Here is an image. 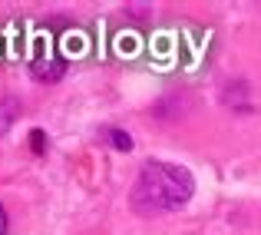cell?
<instances>
[{
  "mask_svg": "<svg viewBox=\"0 0 261 235\" xmlns=\"http://www.w3.org/2000/svg\"><path fill=\"white\" fill-rule=\"evenodd\" d=\"M192 192H195V179L185 166L146 162L133 182L129 202L139 216H162V212H175L189 205Z\"/></svg>",
  "mask_w": 261,
  "mask_h": 235,
  "instance_id": "obj_1",
  "label": "cell"
},
{
  "mask_svg": "<svg viewBox=\"0 0 261 235\" xmlns=\"http://www.w3.org/2000/svg\"><path fill=\"white\" fill-rule=\"evenodd\" d=\"M63 70H66V60H60V57H53V53H40L37 60H33V66H30V73H33V80H40V83H57L60 77H63Z\"/></svg>",
  "mask_w": 261,
  "mask_h": 235,
  "instance_id": "obj_2",
  "label": "cell"
},
{
  "mask_svg": "<svg viewBox=\"0 0 261 235\" xmlns=\"http://www.w3.org/2000/svg\"><path fill=\"white\" fill-rule=\"evenodd\" d=\"M17 116H20V100L17 96H4V100H0V136L10 133Z\"/></svg>",
  "mask_w": 261,
  "mask_h": 235,
  "instance_id": "obj_3",
  "label": "cell"
},
{
  "mask_svg": "<svg viewBox=\"0 0 261 235\" xmlns=\"http://www.w3.org/2000/svg\"><path fill=\"white\" fill-rule=\"evenodd\" d=\"M106 136H109V146L119 149V153H129V149H133V136H129L126 129H106Z\"/></svg>",
  "mask_w": 261,
  "mask_h": 235,
  "instance_id": "obj_4",
  "label": "cell"
},
{
  "mask_svg": "<svg viewBox=\"0 0 261 235\" xmlns=\"http://www.w3.org/2000/svg\"><path fill=\"white\" fill-rule=\"evenodd\" d=\"M30 149H33L37 156L46 153V136H43V129H33V133H30Z\"/></svg>",
  "mask_w": 261,
  "mask_h": 235,
  "instance_id": "obj_5",
  "label": "cell"
},
{
  "mask_svg": "<svg viewBox=\"0 0 261 235\" xmlns=\"http://www.w3.org/2000/svg\"><path fill=\"white\" fill-rule=\"evenodd\" d=\"M126 10L133 13V17H146V13H149V4H129Z\"/></svg>",
  "mask_w": 261,
  "mask_h": 235,
  "instance_id": "obj_6",
  "label": "cell"
},
{
  "mask_svg": "<svg viewBox=\"0 0 261 235\" xmlns=\"http://www.w3.org/2000/svg\"><path fill=\"white\" fill-rule=\"evenodd\" d=\"M0 235H7V209L0 205Z\"/></svg>",
  "mask_w": 261,
  "mask_h": 235,
  "instance_id": "obj_7",
  "label": "cell"
}]
</instances>
